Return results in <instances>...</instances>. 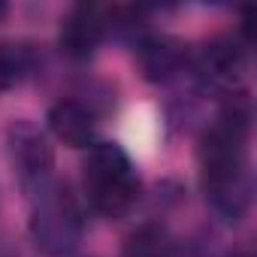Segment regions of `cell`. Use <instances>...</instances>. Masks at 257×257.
Returning <instances> with one entry per match:
<instances>
[{
	"mask_svg": "<svg viewBox=\"0 0 257 257\" xmlns=\"http://www.w3.org/2000/svg\"><path fill=\"white\" fill-rule=\"evenodd\" d=\"M248 134L251 100L230 94L215 124L200 137V191L209 209L227 224H239L251 209Z\"/></svg>",
	"mask_w": 257,
	"mask_h": 257,
	"instance_id": "6da1fadb",
	"label": "cell"
},
{
	"mask_svg": "<svg viewBox=\"0 0 257 257\" xmlns=\"http://www.w3.org/2000/svg\"><path fill=\"white\" fill-rule=\"evenodd\" d=\"M25 194H28V206H31L28 230H31L37 251H43L46 257L73 254L85 236V215H82V206H79L76 194L70 191V185L61 182L58 176H52V179L28 188Z\"/></svg>",
	"mask_w": 257,
	"mask_h": 257,
	"instance_id": "7a4b0ae2",
	"label": "cell"
},
{
	"mask_svg": "<svg viewBox=\"0 0 257 257\" xmlns=\"http://www.w3.org/2000/svg\"><path fill=\"white\" fill-rule=\"evenodd\" d=\"M88 203L103 218H124L143 194V179L118 143H94L82 164Z\"/></svg>",
	"mask_w": 257,
	"mask_h": 257,
	"instance_id": "3957f363",
	"label": "cell"
},
{
	"mask_svg": "<svg viewBox=\"0 0 257 257\" xmlns=\"http://www.w3.org/2000/svg\"><path fill=\"white\" fill-rule=\"evenodd\" d=\"M4 143H7L10 164H13V170H16L25 191L55 176V149H52L46 131L37 127L31 118L10 121L7 134H4Z\"/></svg>",
	"mask_w": 257,
	"mask_h": 257,
	"instance_id": "277c9868",
	"label": "cell"
},
{
	"mask_svg": "<svg viewBox=\"0 0 257 257\" xmlns=\"http://www.w3.org/2000/svg\"><path fill=\"white\" fill-rule=\"evenodd\" d=\"M109 31V10L94 4H76L58 31V49L70 61H88Z\"/></svg>",
	"mask_w": 257,
	"mask_h": 257,
	"instance_id": "5b68a950",
	"label": "cell"
},
{
	"mask_svg": "<svg viewBox=\"0 0 257 257\" xmlns=\"http://www.w3.org/2000/svg\"><path fill=\"white\" fill-rule=\"evenodd\" d=\"M245 61H248L245 43L233 34H221L203 46V52L197 58V73L206 85L233 91L245 73Z\"/></svg>",
	"mask_w": 257,
	"mask_h": 257,
	"instance_id": "8992f818",
	"label": "cell"
},
{
	"mask_svg": "<svg viewBox=\"0 0 257 257\" xmlns=\"http://www.w3.org/2000/svg\"><path fill=\"white\" fill-rule=\"evenodd\" d=\"M46 124L52 137L70 149H91L97 143V115L79 100H58L49 109Z\"/></svg>",
	"mask_w": 257,
	"mask_h": 257,
	"instance_id": "52a82bcc",
	"label": "cell"
},
{
	"mask_svg": "<svg viewBox=\"0 0 257 257\" xmlns=\"http://www.w3.org/2000/svg\"><path fill=\"white\" fill-rule=\"evenodd\" d=\"M137 64H140V73L146 82L164 85V82H173L179 73H185L188 52L182 43H176L170 37H140Z\"/></svg>",
	"mask_w": 257,
	"mask_h": 257,
	"instance_id": "ba28073f",
	"label": "cell"
},
{
	"mask_svg": "<svg viewBox=\"0 0 257 257\" xmlns=\"http://www.w3.org/2000/svg\"><path fill=\"white\" fill-rule=\"evenodd\" d=\"M121 257H179V242L161 221H143L127 233Z\"/></svg>",
	"mask_w": 257,
	"mask_h": 257,
	"instance_id": "9c48e42d",
	"label": "cell"
},
{
	"mask_svg": "<svg viewBox=\"0 0 257 257\" xmlns=\"http://www.w3.org/2000/svg\"><path fill=\"white\" fill-rule=\"evenodd\" d=\"M28 70V58L22 49L16 46H4L0 43V94L10 91Z\"/></svg>",
	"mask_w": 257,
	"mask_h": 257,
	"instance_id": "30bf717a",
	"label": "cell"
},
{
	"mask_svg": "<svg viewBox=\"0 0 257 257\" xmlns=\"http://www.w3.org/2000/svg\"><path fill=\"white\" fill-rule=\"evenodd\" d=\"M227 257H254V251H251V248H233Z\"/></svg>",
	"mask_w": 257,
	"mask_h": 257,
	"instance_id": "8fae6325",
	"label": "cell"
},
{
	"mask_svg": "<svg viewBox=\"0 0 257 257\" xmlns=\"http://www.w3.org/2000/svg\"><path fill=\"white\" fill-rule=\"evenodd\" d=\"M4 16H7V7H4V4H0V19H4Z\"/></svg>",
	"mask_w": 257,
	"mask_h": 257,
	"instance_id": "7c38bea8",
	"label": "cell"
}]
</instances>
